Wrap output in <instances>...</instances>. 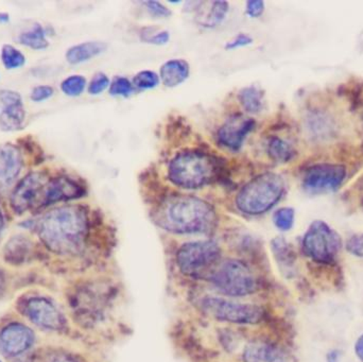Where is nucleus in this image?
I'll use <instances>...</instances> for the list:
<instances>
[{"label":"nucleus","mask_w":363,"mask_h":362,"mask_svg":"<svg viewBox=\"0 0 363 362\" xmlns=\"http://www.w3.org/2000/svg\"><path fill=\"white\" fill-rule=\"evenodd\" d=\"M89 232V217L84 208L65 205L47 213L38 223L40 239L50 250L62 254L79 252Z\"/></svg>","instance_id":"nucleus-1"},{"label":"nucleus","mask_w":363,"mask_h":362,"mask_svg":"<svg viewBox=\"0 0 363 362\" xmlns=\"http://www.w3.org/2000/svg\"><path fill=\"white\" fill-rule=\"evenodd\" d=\"M157 222L174 233H205L215 227L216 213L202 199L191 196H176L160 206Z\"/></svg>","instance_id":"nucleus-2"},{"label":"nucleus","mask_w":363,"mask_h":362,"mask_svg":"<svg viewBox=\"0 0 363 362\" xmlns=\"http://www.w3.org/2000/svg\"><path fill=\"white\" fill-rule=\"evenodd\" d=\"M285 191L283 176L273 172L262 174L241 189L237 196V208L250 216L264 214L281 201Z\"/></svg>","instance_id":"nucleus-3"},{"label":"nucleus","mask_w":363,"mask_h":362,"mask_svg":"<svg viewBox=\"0 0 363 362\" xmlns=\"http://www.w3.org/2000/svg\"><path fill=\"white\" fill-rule=\"evenodd\" d=\"M216 159L205 153L185 152L177 155L168 168L170 181L182 188L196 189L208 184L217 174Z\"/></svg>","instance_id":"nucleus-4"},{"label":"nucleus","mask_w":363,"mask_h":362,"mask_svg":"<svg viewBox=\"0 0 363 362\" xmlns=\"http://www.w3.org/2000/svg\"><path fill=\"white\" fill-rule=\"evenodd\" d=\"M213 286L230 297H245L257 289V281L247 266L239 261H226L211 273Z\"/></svg>","instance_id":"nucleus-5"},{"label":"nucleus","mask_w":363,"mask_h":362,"mask_svg":"<svg viewBox=\"0 0 363 362\" xmlns=\"http://www.w3.org/2000/svg\"><path fill=\"white\" fill-rule=\"evenodd\" d=\"M341 247L340 235L321 220L311 223L303 238V250L307 256L318 263H333L340 252Z\"/></svg>","instance_id":"nucleus-6"},{"label":"nucleus","mask_w":363,"mask_h":362,"mask_svg":"<svg viewBox=\"0 0 363 362\" xmlns=\"http://www.w3.org/2000/svg\"><path fill=\"white\" fill-rule=\"evenodd\" d=\"M345 178L347 169L340 164H315L305 171L302 187L308 195H325L338 191Z\"/></svg>","instance_id":"nucleus-7"},{"label":"nucleus","mask_w":363,"mask_h":362,"mask_svg":"<svg viewBox=\"0 0 363 362\" xmlns=\"http://www.w3.org/2000/svg\"><path fill=\"white\" fill-rule=\"evenodd\" d=\"M219 246L213 242H194L184 244L177 254V263L183 273L196 276L217 263Z\"/></svg>","instance_id":"nucleus-8"},{"label":"nucleus","mask_w":363,"mask_h":362,"mask_svg":"<svg viewBox=\"0 0 363 362\" xmlns=\"http://www.w3.org/2000/svg\"><path fill=\"white\" fill-rule=\"evenodd\" d=\"M203 308L217 320L237 324H255L262 317L258 306L235 303L220 298H207L203 302Z\"/></svg>","instance_id":"nucleus-9"},{"label":"nucleus","mask_w":363,"mask_h":362,"mask_svg":"<svg viewBox=\"0 0 363 362\" xmlns=\"http://www.w3.org/2000/svg\"><path fill=\"white\" fill-rule=\"evenodd\" d=\"M47 179L42 172L27 174L17 185L11 197V206L17 214H23L42 202Z\"/></svg>","instance_id":"nucleus-10"},{"label":"nucleus","mask_w":363,"mask_h":362,"mask_svg":"<svg viewBox=\"0 0 363 362\" xmlns=\"http://www.w3.org/2000/svg\"><path fill=\"white\" fill-rule=\"evenodd\" d=\"M254 127L255 121L253 119L247 118L242 115H234L220 128L217 134L218 140L225 148L239 150L242 147L247 134L254 129Z\"/></svg>","instance_id":"nucleus-11"},{"label":"nucleus","mask_w":363,"mask_h":362,"mask_svg":"<svg viewBox=\"0 0 363 362\" xmlns=\"http://www.w3.org/2000/svg\"><path fill=\"white\" fill-rule=\"evenodd\" d=\"M85 193L84 187L74 179L60 176L47 183L43 193L40 206H48L57 202L78 199Z\"/></svg>","instance_id":"nucleus-12"},{"label":"nucleus","mask_w":363,"mask_h":362,"mask_svg":"<svg viewBox=\"0 0 363 362\" xmlns=\"http://www.w3.org/2000/svg\"><path fill=\"white\" fill-rule=\"evenodd\" d=\"M2 111L0 113V127L4 131H15L23 127L26 119L23 99L17 91L2 89L0 91Z\"/></svg>","instance_id":"nucleus-13"},{"label":"nucleus","mask_w":363,"mask_h":362,"mask_svg":"<svg viewBox=\"0 0 363 362\" xmlns=\"http://www.w3.org/2000/svg\"><path fill=\"white\" fill-rule=\"evenodd\" d=\"M33 341V332L25 325H8L0 333V349L10 356L26 352L31 348Z\"/></svg>","instance_id":"nucleus-14"},{"label":"nucleus","mask_w":363,"mask_h":362,"mask_svg":"<svg viewBox=\"0 0 363 362\" xmlns=\"http://www.w3.org/2000/svg\"><path fill=\"white\" fill-rule=\"evenodd\" d=\"M25 312L32 322L48 329H57L62 325L59 310L44 299H32L27 302Z\"/></svg>","instance_id":"nucleus-15"},{"label":"nucleus","mask_w":363,"mask_h":362,"mask_svg":"<svg viewBox=\"0 0 363 362\" xmlns=\"http://www.w3.org/2000/svg\"><path fill=\"white\" fill-rule=\"evenodd\" d=\"M23 157L13 145L0 146V188L10 186L21 174Z\"/></svg>","instance_id":"nucleus-16"},{"label":"nucleus","mask_w":363,"mask_h":362,"mask_svg":"<svg viewBox=\"0 0 363 362\" xmlns=\"http://www.w3.org/2000/svg\"><path fill=\"white\" fill-rule=\"evenodd\" d=\"M230 6L226 1L196 2V19L203 27L213 28L228 16Z\"/></svg>","instance_id":"nucleus-17"},{"label":"nucleus","mask_w":363,"mask_h":362,"mask_svg":"<svg viewBox=\"0 0 363 362\" xmlns=\"http://www.w3.org/2000/svg\"><path fill=\"white\" fill-rule=\"evenodd\" d=\"M245 362H288L283 351L272 344L253 342L245 349Z\"/></svg>","instance_id":"nucleus-18"},{"label":"nucleus","mask_w":363,"mask_h":362,"mask_svg":"<svg viewBox=\"0 0 363 362\" xmlns=\"http://www.w3.org/2000/svg\"><path fill=\"white\" fill-rule=\"evenodd\" d=\"M106 44L99 40H89L70 47L66 52V60L72 65L85 63L106 52Z\"/></svg>","instance_id":"nucleus-19"},{"label":"nucleus","mask_w":363,"mask_h":362,"mask_svg":"<svg viewBox=\"0 0 363 362\" xmlns=\"http://www.w3.org/2000/svg\"><path fill=\"white\" fill-rule=\"evenodd\" d=\"M190 74L189 64L182 59H172L161 67V80L167 87H177L187 80Z\"/></svg>","instance_id":"nucleus-20"},{"label":"nucleus","mask_w":363,"mask_h":362,"mask_svg":"<svg viewBox=\"0 0 363 362\" xmlns=\"http://www.w3.org/2000/svg\"><path fill=\"white\" fill-rule=\"evenodd\" d=\"M267 150H268V154L270 155L271 159L277 163H288L296 155L294 146L287 140L277 137V136L269 140Z\"/></svg>","instance_id":"nucleus-21"},{"label":"nucleus","mask_w":363,"mask_h":362,"mask_svg":"<svg viewBox=\"0 0 363 362\" xmlns=\"http://www.w3.org/2000/svg\"><path fill=\"white\" fill-rule=\"evenodd\" d=\"M18 40L21 45H25L34 50H43L49 45L46 30L40 23H34L30 29L21 32Z\"/></svg>","instance_id":"nucleus-22"},{"label":"nucleus","mask_w":363,"mask_h":362,"mask_svg":"<svg viewBox=\"0 0 363 362\" xmlns=\"http://www.w3.org/2000/svg\"><path fill=\"white\" fill-rule=\"evenodd\" d=\"M239 101L247 112L255 114L264 108V93L255 86L245 87L239 93Z\"/></svg>","instance_id":"nucleus-23"},{"label":"nucleus","mask_w":363,"mask_h":362,"mask_svg":"<svg viewBox=\"0 0 363 362\" xmlns=\"http://www.w3.org/2000/svg\"><path fill=\"white\" fill-rule=\"evenodd\" d=\"M1 61L6 69H17L25 65L26 57L12 45H4L1 49Z\"/></svg>","instance_id":"nucleus-24"},{"label":"nucleus","mask_w":363,"mask_h":362,"mask_svg":"<svg viewBox=\"0 0 363 362\" xmlns=\"http://www.w3.org/2000/svg\"><path fill=\"white\" fill-rule=\"evenodd\" d=\"M86 87V79L81 74H72L64 79L61 83V89L66 96L69 97H78L82 95Z\"/></svg>","instance_id":"nucleus-25"},{"label":"nucleus","mask_w":363,"mask_h":362,"mask_svg":"<svg viewBox=\"0 0 363 362\" xmlns=\"http://www.w3.org/2000/svg\"><path fill=\"white\" fill-rule=\"evenodd\" d=\"M160 80L161 78L157 72L152 70H142L134 77L133 85L136 89L146 91V89H155L160 84Z\"/></svg>","instance_id":"nucleus-26"},{"label":"nucleus","mask_w":363,"mask_h":362,"mask_svg":"<svg viewBox=\"0 0 363 362\" xmlns=\"http://www.w3.org/2000/svg\"><path fill=\"white\" fill-rule=\"evenodd\" d=\"M134 91L133 82L125 77L117 76L110 85V93L116 97H129Z\"/></svg>","instance_id":"nucleus-27"},{"label":"nucleus","mask_w":363,"mask_h":362,"mask_svg":"<svg viewBox=\"0 0 363 362\" xmlns=\"http://www.w3.org/2000/svg\"><path fill=\"white\" fill-rule=\"evenodd\" d=\"M294 217H296V213L294 208H283L275 212L273 220L277 229L281 231H289L294 227Z\"/></svg>","instance_id":"nucleus-28"},{"label":"nucleus","mask_w":363,"mask_h":362,"mask_svg":"<svg viewBox=\"0 0 363 362\" xmlns=\"http://www.w3.org/2000/svg\"><path fill=\"white\" fill-rule=\"evenodd\" d=\"M142 40L149 44L165 45L169 42L170 33L166 30H155L153 28H147L143 31Z\"/></svg>","instance_id":"nucleus-29"},{"label":"nucleus","mask_w":363,"mask_h":362,"mask_svg":"<svg viewBox=\"0 0 363 362\" xmlns=\"http://www.w3.org/2000/svg\"><path fill=\"white\" fill-rule=\"evenodd\" d=\"M273 251L279 261L283 263L285 261L286 264L294 261V252L290 249L289 244L281 238H277L273 242Z\"/></svg>","instance_id":"nucleus-30"},{"label":"nucleus","mask_w":363,"mask_h":362,"mask_svg":"<svg viewBox=\"0 0 363 362\" xmlns=\"http://www.w3.org/2000/svg\"><path fill=\"white\" fill-rule=\"evenodd\" d=\"M111 81L108 77L106 74H95L94 78L91 79V82L89 84V93L91 95H100L104 93L106 89H110Z\"/></svg>","instance_id":"nucleus-31"},{"label":"nucleus","mask_w":363,"mask_h":362,"mask_svg":"<svg viewBox=\"0 0 363 362\" xmlns=\"http://www.w3.org/2000/svg\"><path fill=\"white\" fill-rule=\"evenodd\" d=\"M53 94H55V89H53L52 86H49V85H38V86L34 87V89H32L30 98H31L32 101L43 102L52 97Z\"/></svg>","instance_id":"nucleus-32"},{"label":"nucleus","mask_w":363,"mask_h":362,"mask_svg":"<svg viewBox=\"0 0 363 362\" xmlns=\"http://www.w3.org/2000/svg\"><path fill=\"white\" fill-rule=\"evenodd\" d=\"M145 6H146L147 10L150 12L151 15L155 17H160V18H163V17H168L172 15V11L167 8V6H164L162 2L160 1H145Z\"/></svg>","instance_id":"nucleus-33"},{"label":"nucleus","mask_w":363,"mask_h":362,"mask_svg":"<svg viewBox=\"0 0 363 362\" xmlns=\"http://www.w3.org/2000/svg\"><path fill=\"white\" fill-rule=\"evenodd\" d=\"M347 249L351 254L357 257H363V234L354 235L350 238L347 244Z\"/></svg>","instance_id":"nucleus-34"},{"label":"nucleus","mask_w":363,"mask_h":362,"mask_svg":"<svg viewBox=\"0 0 363 362\" xmlns=\"http://www.w3.org/2000/svg\"><path fill=\"white\" fill-rule=\"evenodd\" d=\"M264 2L262 0H251L245 4V13L251 18H257L264 13Z\"/></svg>","instance_id":"nucleus-35"},{"label":"nucleus","mask_w":363,"mask_h":362,"mask_svg":"<svg viewBox=\"0 0 363 362\" xmlns=\"http://www.w3.org/2000/svg\"><path fill=\"white\" fill-rule=\"evenodd\" d=\"M252 43H253V38H252V36L247 35V34L245 33H240L238 34L236 38L230 40V42L226 44L225 48L228 49V50H232V49L249 46Z\"/></svg>","instance_id":"nucleus-36"},{"label":"nucleus","mask_w":363,"mask_h":362,"mask_svg":"<svg viewBox=\"0 0 363 362\" xmlns=\"http://www.w3.org/2000/svg\"><path fill=\"white\" fill-rule=\"evenodd\" d=\"M355 351L360 361L363 362V335L358 339L357 344H356Z\"/></svg>","instance_id":"nucleus-37"},{"label":"nucleus","mask_w":363,"mask_h":362,"mask_svg":"<svg viewBox=\"0 0 363 362\" xmlns=\"http://www.w3.org/2000/svg\"><path fill=\"white\" fill-rule=\"evenodd\" d=\"M340 352L333 351L328 355V362H340Z\"/></svg>","instance_id":"nucleus-38"},{"label":"nucleus","mask_w":363,"mask_h":362,"mask_svg":"<svg viewBox=\"0 0 363 362\" xmlns=\"http://www.w3.org/2000/svg\"><path fill=\"white\" fill-rule=\"evenodd\" d=\"M9 14L6 13H0V21H8Z\"/></svg>","instance_id":"nucleus-39"},{"label":"nucleus","mask_w":363,"mask_h":362,"mask_svg":"<svg viewBox=\"0 0 363 362\" xmlns=\"http://www.w3.org/2000/svg\"><path fill=\"white\" fill-rule=\"evenodd\" d=\"M2 227H4V217H2V213L0 210V232H1Z\"/></svg>","instance_id":"nucleus-40"},{"label":"nucleus","mask_w":363,"mask_h":362,"mask_svg":"<svg viewBox=\"0 0 363 362\" xmlns=\"http://www.w3.org/2000/svg\"><path fill=\"white\" fill-rule=\"evenodd\" d=\"M53 362H74V361H70V359H67V358H59V359H57V361H55Z\"/></svg>","instance_id":"nucleus-41"},{"label":"nucleus","mask_w":363,"mask_h":362,"mask_svg":"<svg viewBox=\"0 0 363 362\" xmlns=\"http://www.w3.org/2000/svg\"><path fill=\"white\" fill-rule=\"evenodd\" d=\"M0 362H1V361H0Z\"/></svg>","instance_id":"nucleus-42"}]
</instances>
